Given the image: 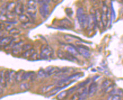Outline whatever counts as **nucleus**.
Returning a JSON list of instances; mask_svg holds the SVG:
<instances>
[{
    "label": "nucleus",
    "instance_id": "f257e3e1",
    "mask_svg": "<svg viewBox=\"0 0 123 100\" xmlns=\"http://www.w3.org/2000/svg\"><path fill=\"white\" fill-rule=\"evenodd\" d=\"M77 17L80 26L82 29L88 28L89 23V16L84 13V9L80 7L77 10Z\"/></svg>",
    "mask_w": 123,
    "mask_h": 100
},
{
    "label": "nucleus",
    "instance_id": "f03ea898",
    "mask_svg": "<svg viewBox=\"0 0 123 100\" xmlns=\"http://www.w3.org/2000/svg\"><path fill=\"white\" fill-rule=\"evenodd\" d=\"M54 50L49 46L42 45L41 48L40 58L44 60H47L52 58L53 55Z\"/></svg>",
    "mask_w": 123,
    "mask_h": 100
},
{
    "label": "nucleus",
    "instance_id": "7ed1b4c3",
    "mask_svg": "<svg viewBox=\"0 0 123 100\" xmlns=\"http://www.w3.org/2000/svg\"><path fill=\"white\" fill-rule=\"evenodd\" d=\"M57 54L58 58L61 60H66L72 62L76 61L77 60L76 57L73 56L72 55H71V53L67 51L65 52L63 50H58L57 51Z\"/></svg>",
    "mask_w": 123,
    "mask_h": 100
},
{
    "label": "nucleus",
    "instance_id": "20e7f679",
    "mask_svg": "<svg viewBox=\"0 0 123 100\" xmlns=\"http://www.w3.org/2000/svg\"><path fill=\"white\" fill-rule=\"evenodd\" d=\"M27 13L32 17H36L37 14L36 2L35 1H29L27 4Z\"/></svg>",
    "mask_w": 123,
    "mask_h": 100
},
{
    "label": "nucleus",
    "instance_id": "39448f33",
    "mask_svg": "<svg viewBox=\"0 0 123 100\" xmlns=\"http://www.w3.org/2000/svg\"><path fill=\"white\" fill-rule=\"evenodd\" d=\"M108 12L109 10L106 5H103L102 11V23L103 27H106L108 22Z\"/></svg>",
    "mask_w": 123,
    "mask_h": 100
},
{
    "label": "nucleus",
    "instance_id": "423d86ee",
    "mask_svg": "<svg viewBox=\"0 0 123 100\" xmlns=\"http://www.w3.org/2000/svg\"><path fill=\"white\" fill-rule=\"evenodd\" d=\"M76 49L80 55H81L85 58H89L90 57V53L89 48L86 46L80 44V45H77Z\"/></svg>",
    "mask_w": 123,
    "mask_h": 100
},
{
    "label": "nucleus",
    "instance_id": "0eeeda50",
    "mask_svg": "<svg viewBox=\"0 0 123 100\" xmlns=\"http://www.w3.org/2000/svg\"><path fill=\"white\" fill-rule=\"evenodd\" d=\"M39 12L41 16L44 18H46L47 16L50 12L49 6L46 3H44L39 8Z\"/></svg>",
    "mask_w": 123,
    "mask_h": 100
},
{
    "label": "nucleus",
    "instance_id": "6e6552de",
    "mask_svg": "<svg viewBox=\"0 0 123 100\" xmlns=\"http://www.w3.org/2000/svg\"><path fill=\"white\" fill-rule=\"evenodd\" d=\"M58 25V26L64 29H70L72 27V23L67 19H63L59 20Z\"/></svg>",
    "mask_w": 123,
    "mask_h": 100
},
{
    "label": "nucleus",
    "instance_id": "1a4fd4ad",
    "mask_svg": "<svg viewBox=\"0 0 123 100\" xmlns=\"http://www.w3.org/2000/svg\"><path fill=\"white\" fill-rule=\"evenodd\" d=\"M60 69L58 67H53V66H49L45 70L46 77H48L52 76L54 74H57L59 71Z\"/></svg>",
    "mask_w": 123,
    "mask_h": 100
},
{
    "label": "nucleus",
    "instance_id": "9d476101",
    "mask_svg": "<svg viewBox=\"0 0 123 100\" xmlns=\"http://www.w3.org/2000/svg\"><path fill=\"white\" fill-rule=\"evenodd\" d=\"M97 90V84L95 82H93L90 85L89 88V90L88 91V95L89 97L93 96L95 93H96Z\"/></svg>",
    "mask_w": 123,
    "mask_h": 100
},
{
    "label": "nucleus",
    "instance_id": "9b49d317",
    "mask_svg": "<svg viewBox=\"0 0 123 100\" xmlns=\"http://www.w3.org/2000/svg\"><path fill=\"white\" fill-rule=\"evenodd\" d=\"M24 11V7L23 4L21 2H18L15 6V12L17 15H19V16L20 15H23Z\"/></svg>",
    "mask_w": 123,
    "mask_h": 100
},
{
    "label": "nucleus",
    "instance_id": "f8f14e48",
    "mask_svg": "<svg viewBox=\"0 0 123 100\" xmlns=\"http://www.w3.org/2000/svg\"><path fill=\"white\" fill-rule=\"evenodd\" d=\"M14 39V38L12 36H9V37H6L1 39V43H0V45L1 47L4 46L5 47L6 46H8L9 44L11 43L12 40Z\"/></svg>",
    "mask_w": 123,
    "mask_h": 100
},
{
    "label": "nucleus",
    "instance_id": "ddd939ff",
    "mask_svg": "<svg viewBox=\"0 0 123 100\" xmlns=\"http://www.w3.org/2000/svg\"><path fill=\"white\" fill-rule=\"evenodd\" d=\"M21 44L22 42L17 43L12 47V52L14 55H18L23 51V49H22V46H21Z\"/></svg>",
    "mask_w": 123,
    "mask_h": 100
},
{
    "label": "nucleus",
    "instance_id": "4468645a",
    "mask_svg": "<svg viewBox=\"0 0 123 100\" xmlns=\"http://www.w3.org/2000/svg\"><path fill=\"white\" fill-rule=\"evenodd\" d=\"M95 19H96L97 25L100 26L101 24H102V11L100 9H97L95 10Z\"/></svg>",
    "mask_w": 123,
    "mask_h": 100
},
{
    "label": "nucleus",
    "instance_id": "2eb2a0df",
    "mask_svg": "<svg viewBox=\"0 0 123 100\" xmlns=\"http://www.w3.org/2000/svg\"><path fill=\"white\" fill-rule=\"evenodd\" d=\"M113 84L112 81L110 79H107L102 83L101 85V88L103 91H105L110 85Z\"/></svg>",
    "mask_w": 123,
    "mask_h": 100
},
{
    "label": "nucleus",
    "instance_id": "dca6fc26",
    "mask_svg": "<svg viewBox=\"0 0 123 100\" xmlns=\"http://www.w3.org/2000/svg\"><path fill=\"white\" fill-rule=\"evenodd\" d=\"M64 88V87H59V86L56 87H55V88H54L53 89H52L51 90H50L49 92H47L46 95H47L49 97L54 96V95H55L56 93H58L59 91H60V90Z\"/></svg>",
    "mask_w": 123,
    "mask_h": 100
},
{
    "label": "nucleus",
    "instance_id": "f3484780",
    "mask_svg": "<svg viewBox=\"0 0 123 100\" xmlns=\"http://www.w3.org/2000/svg\"><path fill=\"white\" fill-rule=\"evenodd\" d=\"M67 52H69L71 54V55H72L73 56H75L76 58V56H77L78 55H80L79 53V52H78L77 49L76 48H75L73 46H68L67 47Z\"/></svg>",
    "mask_w": 123,
    "mask_h": 100
},
{
    "label": "nucleus",
    "instance_id": "a211bd4d",
    "mask_svg": "<svg viewBox=\"0 0 123 100\" xmlns=\"http://www.w3.org/2000/svg\"><path fill=\"white\" fill-rule=\"evenodd\" d=\"M19 21L21 22L22 24H27L29 23L30 21L29 17L27 16V15H24V14L19 16Z\"/></svg>",
    "mask_w": 123,
    "mask_h": 100
},
{
    "label": "nucleus",
    "instance_id": "6ab92c4d",
    "mask_svg": "<svg viewBox=\"0 0 123 100\" xmlns=\"http://www.w3.org/2000/svg\"><path fill=\"white\" fill-rule=\"evenodd\" d=\"M35 50L34 49L32 48L31 50H29L27 51L24 52L23 54H22V56L24 57V58H31V57L32 56L33 54L35 53Z\"/></svg>",
    "mask_w": 123,
    "mask_h": 100
},
{
    "label": "nucleus",
    "instance_id": "aec40b11",
    "mask_svg": "<svg viewBox=\"0 0 123 100\" xmlns=\"http://www.w3.org/2000/svg\"><path fill=\"white\" fill-rule=\"evenodd\" d=\"M0 84L1 88H5L6 86V81L4 78V71H1V77H0Z\"/></svg>",
    "mask_w": 123,
    "mask_h": 100
},
{
    "label": "nucleus",
    "instance_id": "412c9836",
    "mask_svg": "<svg viewBox=\"0 0 123 100\" xmlns=\"http://www.w3.org/2000/svg\"><path fill=\"white\" fill-rule=\"evenodd\" d=\"M69 94L68 90H64V91L60 92L58 96H57V99L58 100H64Z\"/></svg>",
    "mask_w": 123,
    "mask_h": 100
},
{
    "label": "nucleus",
    "instance_id": "4be33fe9",
    "mask_svg": "<svg viewBox=\"0 0 123 100\" xmlns=\"http://www.w3.org/2000/svg\"><path fill=\"white\" fill-rule=\"evenodd\" d=\"M54 84H50L46 85V86H44L42 88V93H47L49 92L50 90H51L52 89L54 88Z\"/></svg>",
    "mask_w": 123,
    "mask_h": 100
},
{
    "label": "nucleus",
    "instance_id": "5701e85b",
    "mask_svg": "<svg viewBox=\"0 0 123 100\" xmlns=\"http://www.w3.org/2000/svg\"><path fill=\"white\" fill-rule=\"evenodd\" d=\"M22 71H19V72H18L17 74H15V79L17 82H20L22 81V76H23V73Z\"/></svg>",
    "mask_w": 123,
    "mask_h": 100
},
{
    "label": "nucleus",
    "instance_id": "b1692460",
    "mask_svg": "<svg viewBox=\"0 0 123 100\" xmlns=\"http://www.w3.org/2000/svg\"><path fill=\"white\" fill-rule=\"evenodd\" d=\"M110 94L112 95H119L121 97L123 96V90L120 89H114Z\"/></svg>",
    "mask_w": 123,
    "mask_h": 100
},
{
    "label": "nucleus",
    "instance_id": "393cba45",
    "mask_svg": "<svg viewBox=\"0 0 123 100\" xmlns=\"http://www.w3.org/2000/svg\"><path fill=\"white\" fill-rule=\"evenodd\" d=\"M4 78L6 82H10L11 80V72L9 70H7L4 72Z\"/></svg>",
    "mask_w": 123,
    "mask_h": 100
},
{
    "label": "nucleus",
    "instance_id": "a878e982",
    "mask_svg": "<svg viewBox=\"0 0 123 100\" xmlns=\"http://www.w3.org/2000/svg\"><path fill=\"white\" fill-rule=\"evenodd\" d=\"M33 74H34V73L31 72V71H29V72H27V73H23V76H22V81L27 80V79L29 78H31V77Z\"/></svg>",
    "mask_w": 123,
    "mask_h": 100
},
{
    "label": "nucleus",
    "instance_id": "bb28decb",
    "mask_svg": "<svg viewBox=\"0 0 123 100\" xmlns=\"http://www.w3.org/2000/svg\"><path fill=\"white\" fill-rule=\"evenodd\" d=\"M107 100H121V96L119 95H110Z\"/></svg>",
    "mask_w": 123,
    "mask_h": 100
},
{
    "label": "nucleus",
    "instance_id": "cd10ccee",
    "mask_svg": "<svg viewBox=\"0 0 123 100\" xmlns=\"http://www.w3.org/2000/svg\"><path fill=\"white\" fill-rule=\"evenodd\" d=\"M20 88L22 90H28V89H29L30 88V85L29 83H24L21 84V85H20Z\"/></svg>",
    "mask_w": 123,
    "mask_h": 100
},
{
    "label": "nucleus",
    "instance_id": "c85d7f7f",
    "mask_svg": "<svg viewBox=\"0 0 123 100\" xmlns=\"http://www.w3.org/2000/svg\"><path fill=\"white\" fill-rule=\"evenodd\" d=\"M10 34L13 35V36H17L20 33V31L19 29H17V28H12L11 31L9 32Z\"/></svg>",
    "mask_w": 123,
    "mask_h": 100
},
{
    "label": "nucleus",
    "instance_id": "c756f323",
    "mask_svg": "<svg viewBox=\"0 0 123 100\" xmlns=\"http://www.w3.org/2000/svg\"><path fill=\"white\" fill-rule=\"evenodd\" d=\"M22 49L23 51H27L32 49V46L30 44H25L22 46Z\"/></svg>",
    "mask_w": 123,
    "mask_h": 100
},
{
    "label": "nucleus",
    "instance_id": "7c9ffc66",
    "mask_svg": "<svg viewBox=\"0 0 123 100\" xmlns=\"http://www.w3.org/2000/svg\"><path fill=\"white\" fill-rule=\"evenodd\" d=\"M65 12H66L67 15L70 17L72 16L73 15V11L71 8H67V9H65Z\"/></svg>",
    "mask_w": 123,
    "mask_h": 100
},
{
    "label": "nucleus",
    "instance_id": "2f4dec72",
    "mask_svg": "<svg viewBox=\"0 0 123 100\" xmlns=\"http://www.w3.org/2000/svg\"><path fill=\"white\" fill-rule=\"evenodd\" d=\"M81 100V96H80L79 94L76 93L74 94L72 97L71 100Z\"/></svg>",
    "mask_w": 123,
    "mask_h": 100
},
{
    "label": "nucleus",
    "instance_id": "473e14b6",
    "mask_svg": "<svg viewBox=\"0 0 123 100\" xmlns=\"http://www.w3.org/2000/svg\"><path fill=\"white\" fill-rule=\"evenodd\" d=\"M38 75H39L40 77H46V73H45V70H44L41 69L38 72Z\"/></svg>",
    "mask_w": 123,
    "mask_h": 100
},
{
    "label": "nucleus",
    "instance_id": "72a5a7b5",
    "mask_svg": "<svg viewBox=\"0 0 123 100\" xmlns=\"http://www.w3.org/2000/svg\"><path fill=\"white\" fill-rule=\"evenodd\" d=\"M114 85H113V84H112V85H110V86L108 87V88L107 89L105 90V92L106 93H111V92H112V90L114 89Z\"/></svg>",
    "mask_w": 123,
    "mask_h": 100
},
{
    "label": "nucleus",
    "instance_id": "f704fd0d",
    "mask_svg": "<svg viewBox=\"0 0 123 100\" xmlns=\"http://www.w3.org/2000/svg\"><path fill=\"white\" fill-rule=\"evenodd\" d=\"M121 16L123 17V8L122 9V10H121Z\"/></svg>",
    "mask_w": 123,
    "mask_h": 100
},
{
    "label": "nucleus",
    "instance_id": "c9c22d12",
    "mask_svg": "<svg viewBox=\"0 0 123 100\" xmlns=\"http://www.w3.org/2000/svg\"></svg>",
    "mask_w": 123,
    "mask_h": 100
}]
</instances>
